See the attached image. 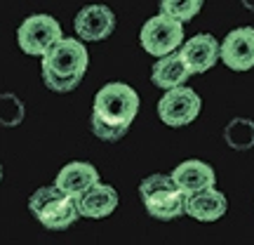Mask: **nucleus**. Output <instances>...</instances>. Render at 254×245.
Returning <instances> with one entry per match:
<instances>
[{
	"label": "nucleus",
	"mask_w": 254,
	"mask_h": 245,
	"mask_svg": "<svg viewBox=\"0 0 254 245\" xmlns=\"http://www.w3.org/2000/svg\"><path fill=\"white\" fill-rule=\"evenodd\" d=\"M90 52L78 38H62L43 55V82L52 92H71L85 78Z\"/></svg>",
	"instance_id": "1"
},
{
	"label": "nucleus",
	"mask_w": 254,
	"mask_h": 245,
	"mask_svg": "<svg viewBox=\"0 0 254 245\" xmlns=\"http://www.w3.org/2000/svg\"><path fill=\"white\" fill-rule=\"evenodd\" d=\"M139 196L144 203L146 212L151 217L160 219V222H170L186 215V198L189 193H184L172 174H148L144 182L139 184Z\"/></svg>",
	"instance_id": "2"
},
{
	"label": "nucleus",
	"mask_w": 254,
	"mask_h": 245,
	"mask_svg": "<svg viewBox=\"0 0 254 245\" xmlns=\"http://www.w3.org/2000/svg\"><path fill=\"white\" fill-rule=\"evenodd\" d=\"M28 210L43 227L52 231H64L80 217L75 198L64 193L59 186H40L33 191L28 198Z\"/></svg>",
	"instance_id": "3"
},
{
	"label": "nucleus",
	"mask_w": 254,
	"mask_h": 245,
	"mask_svg": "<svg viewBox=\"0 0 254 245\" xmlns=\"http://www.w3.org/2000/svg\"><path fill=\"white\" fill-rule=\"evenodd\" d=\"M136 113H139V94L127 82H109L94 97L92 116L104 123L129 130Z\"/></svg>",
	"instance_id": "4"
},
{
	"label": "nucleus",
	"mask_w": 254,
	"mask_h": 245,
	"mask_svg": "<svg viewBox=\"0 0 254 245\" xmlns=\"http://www.w3.org/2000/svg\"><path fill=\"white\" fill-rule=\"evenodd\" d=\"M141 47L146 55L165 57L170 52H177L184 43V24L177 19L167 17V14H155V17L146 19L139 33Z\"/></svg>",
	"instance_id": "5"
},
{
	"label": "nucleus",
	"mask_w": 254,
	"mask_h": 245,
	"mask_svg": "<svg viewBox=\"0 0 254 245\" xmlns=\"http://www.w3.org/2000/svg\"><path fill=\"white\" fill-rule=\"evenodd\" d=\"M62 38V24L50 14H33L24 19L17 31V43L21 52L31 57H43Z\"/></svg>",
	"instance_id": "6"
},
{
	"label": "nucleus",
	"mask_w": 254,
	"mask_h": 245,
	"mask_svg": "<svg viewBox=\"0 0 254 245\" xmlns=\"http://www.w3.org/2000/svg\"><path fill=\"white\" fill-rule=\"evenodd\" d=\"M202 99L193 87H172L165 90V94L158 101V116L165 125L170 127H186L200 116Z\"/></svg>",
	"instance_id": "7"
},
{
	"label": "nucleus",
	"mask_w": 254,
	"mask_h": 245,
	"mask_svg": "<svg viewBox=\"0 0 254 245\" xmlns=\"http://www.w3.org/2000/svg\"><path fill=\"white\" fill-rule=\"evenodd\" d=\"M75 33L82 43H99L113 33L116 28V14L106 5H85L75 14Z\"/></svg>",
	"instance_id": "8"
},
{
	"label": "nucleus",
	"mask_w": 254,
	"mask_h": 245,
	"mask_svg": "<svg viewBox=\"0 0 254 245\" xmlns=\"http://www.w3.org/2000/svg\"><path fill=\"white\" fill-rule=\"evenodd\" d=\"M221 62L231 71H250L254 69V28H233L221 43Z\"/></svg>",
	"instance_id": "9"
},
{
	"label": "nucleus",
	"mask_w": 254,
	"mask_h": 245,
	"mask_svg": "<svg viewBox=\"0 0 254 245\" xmlns=\"http://www.w3.org/2000/svg\"><path fill=\"white\" fill-rule=\"evenodd\" d=\"M179 55L189 64L190 73H207L221 59V43L209 33H198V36L184 40Z\"/></svg>",
	"instance_id": "10"
},
{
	"label": "nucleus",
	"mask_w": 254,
	"mask_h": 245,
	"mask_svg": "<svg viewBox=\"0 0 254 245\" xmlns=\"http://www.w3.org/2000/svg\"><path fill=\"white\" fill-rule=\"evenodd\" d=\"M78 212L80 217H87V219H104L109 217L113 210L118 208V191L109 186V184H101L97 182L94 186L80 193L78 198Z\"/></svg>",
	"instance_id": "11"
},
{
	"label": "nucleus",
	"mask_w": 254,
	"mask_h": 245,
	"mask_svg": "<svg viewBox=\"0 0 254 245\" xmlns=\"http://www.w3.org/2000/svg\"><path fill=\"white\" fill-rule=\"evenodd\" d=\"M228 200L219 189L209 186V189L189 193L186 198V215L193 217L195 222H217L226 215Z\"/></svg>",
	"instance_id": "12"
},
{
	"label": "nucleus",
	"mask_w": 254,
	"mask_h": 245,
	"mask_svg": "<svg viewBox=\"0 0 254 245\" xmlns=\"http://www.w3.org/2000/svg\"><path fill=\"white\" fill-rule=\"evenodd\" d=\"M190 76L193 73H190L189 64L184 62V57L179 52H170L165 57H158V62L153 64V71H151V81L160 90H172V87L186 85Z\"/></svg>",
	"instance_id": "13"
},
{
	"label": "nucleus",
	"mask_w": 254,
	"mask_h": 245,
	"mask_svg": "<svg viewBox=\"0 0 254 245\" xmlns=\"http://www.w3.org/2000/svg\"><path fill=\"white\" fill-rule=\"evenodd\" d=\"M99 182V172H97V167L90 163H82V161H75V163H68L64 165L59 174H57V182L55 186L64 191V193H68L73 198H78L80 193L94 186V184Z\"/></svg>",
	"instance_id": "14"
},
{
	"label": "nucleus",
	"mask_w": 254,
	"mask_h": 245,
	"mask_svg": "<svg viewBox=\"0 0 254 245\" xmlns=\"http://www.w3.org/2000/svg\"><path fill=\"white\" fill-rule=\"evenodd\" d=\"M172 179L177 182V186L184 191V193H195V191L209 189L214 186L217 177H214V170L209 167L207 163L202 161H184L182 165H177L172 170Z\"/></svg>",
	"instance_id": "15"
},
{
	"label": "nucleus",
	"mask_w": 254,
	"mask_h": 245,
	"mask_svg": "<svg viewBox=\"0 0 254 245\" xmlns=\"http://www.w3.org/2000/svg\"><path fill=\"white\" fill-rule=\"evenodd\" d=\"M224 142L236 151L254 149V120L252 118H233L224 127Z\"/></svg>",
	"instance_id": "16"
},
{
	"label": "nucleus",
	"mask_w": 254,
	"mask_h": 245,
	"mask_svg": "<svg viewBox=\"0 0 254 245\" xmlns=\"http://www.w3.org/2000/svg\"><path fill=\"white\" fill-rule=\"evenodd\" d=\"M24 116H26L24 101L14 92H0V125L17 127L24 123Z\"/></svg>",
	"instance_id": "17"
},
{
	"label": "nucleus",
	"mask_w": 254,
	"mask_h": 245,
	"mask_svg": "<svg viewBox=\"0 0 254 245\" xmlns=\"http://www.w3.org/2000/svg\"><path fill=\"white\" fill-rule=\"evenodd\" d=\"M205 0H160V14L177 19V21H190L202 9Z\"/></svg>",
	"instance_id": "18"
},
{
	"label": "nucleus",
	"mask_w": 254,
	"mask_h": 245,
	"mask_svg": "<svg viewBox=\"0 0 254 245\" xmlns=\"http://www.w3.org/2000/svg\"><path fill=\"white\" fill-rule=\"evenodd\" d=\"M90 127H92V135L99 137L101 142H120L127 135V127L111 125V123H104V120L94 118V116H90Z\"/></svg>",
	"instance_id": "19"
},
{
	"label": "nucleus",
	"mask_w": 254,
	"mask_h": 245,
	"mask_svg": "<svg viewBox=\"0 0 254 245\" xmlns=\"http://www.w3.org/2000/svg\"><path fill=\"white\" fill-rule=\"evenodd\" d=\"M240 5L245 9H250V12H254V0H240Z\"/></svg>",
	"instance_id": "20"
},
{
	"label": "nucleus",
	"mask_w": 254,
	"mask_h": 245,
	"mask_svg": "<svg viewBox=\"0 0 254 245\" xmlns=\"http://www.w3.org/2000/svg\"><path fill=\"white\" fill-rule=\"evenodd\" d=\"M0 179H2V165H0Z\"/></svg>",
	"instance_id": "21"
}]
</instances>
